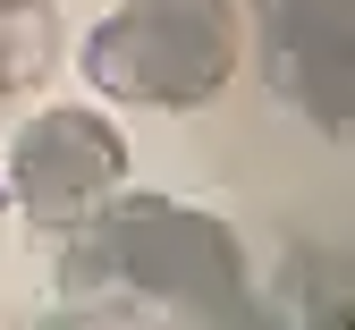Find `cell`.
Listing matches in <instances>:
<instances>
[{"instance_id":"1","label":"cell","mask_w":355,"mask_h":330,"mask_svg":"<svg viewBox=\"0 0 355 330\" xmlns=\"http://www.w3.org/2000/svg\"><path fill=\"white\" fill-rule=\"evenodd\" d=\"M60 279L68 288H127L144 305L195 313V322H254V279L229 220H211L178 195H110L94 220L60 229Z\"/></svg>"},{"instance_id":"2","label":"cell","mask_w":355,"mask_h":330,"mask_svg":"<svg viewBox=\"0 0 355 330\" xmlns=\"http://www.w3.org/2000/svg\"><path fill=\"white\" fill-rule=\"evenodd\" d=\"M85 76L136 110H203L237 76V0H127L85 34Z\"/></svg>"},{"instance_id":"3","label":"cell","mask_w":355,"mask_h":330,"mask_svg":"<svg viewBox=\"0 0 355 330\" xmlns=\"http://www.w3.org/2000/svg\"><path fill=\"white\" fill-rule=\"evenodd\" d=\"M127 186V135L102 110H34L9 145V195L34 229H76Z\"/></svg>"},{"instance_id":"4","label":"cell","mask_w":355,"mask_h":330,"mask_svg":"<svg viewBox=\"0 0 355 330\" xmlns=\"http://www.w3.org/2000/svg\"><path fill=\"white\" fill-rule=\"evenodd\" d=\"M262 68L322 135L355 127V0H254Z\"/></svg>"},{"instance_id":"5","label":"cell","mask_w":355,"mask_h":330,"mask_svg":"<svg viewBox=\"0 0 355 330\" xmlns=\"http://www.w3.org/2000/svg\"><path fill=\"white\" fill-rule=\"evenodd\" d=\"M51 51H60L51 9H42V0H9V9H0V93L42 85L51 76Z\"/></svg>"},{"instance_id":"6","label":"cell","mask_w":355,"mask_h":330,"mask_svg":"<svg viewBox=\"0 0 355 330\" xmlns=\"http://www.w3.org/2000/svg\"><path fill=\"white\" fill-rule=\"evenodd\" d=\"M0 9H9V0H0Z\"/></svg>"}]
</instances>
